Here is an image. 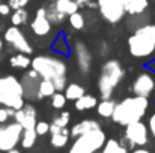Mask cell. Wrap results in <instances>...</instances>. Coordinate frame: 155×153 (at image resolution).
Masks as SVG:
<instances>
[{
    "instance_id": "6da1fadb",
    "label": "cell",
    "mask_w": 155,
    "mask_h": 153,
    "mask_svg": "<svg viewBox=\"0 0 155 153\" xmlns=\"http://www.w3.org/2000/svg\"><path fill=\"white\" fill-rule=\"evenodd\" d=\"M32 68L41 75V78L53 81L57 92H63L68 86V66L62 59L54 56H38L32 59Z\"/></svg>"
},
{
    "instance_id": "7a4b0ae2",
    "label": "cell",
    "mask_w": 155,
    "mask_h": 153,
    "mask_svg": "<svg viewBox=\"0 0 155 153\" xmlns=\"http://www.w3.org/2000/svg\"><path fill=\"white\" fill-rule=\"evenodd\" d=\"M149 108V101L145 96H128L124 98L120 102L116 104L114 113L111 116V120L120 126H127L130 123L139 122L145 117L146 111Z\"/></svg>"
},
{
    "instance_id": "3957f363",
    "label": "cell",
    "mask_w": 155,
    "mask_h": 153,
    "mask_svg": "<svg viewBox=\"0 0 155 153\" xmlns=\"http://www.w3.org/2000/svg\"><path fill=\"white\" fill-rule=\"evenodd\" d=\"M128 51L136 59H148L155 53V24L137 27L128 38Z\"/></svg>"
},
{
    "instance_id": "277c9868",
    "label": "cell",
    "mask_w": 155,
    "mask_h": 153,
    "mask_svg": "<svg viewBox=\"0 0 155 153\" xmlns=\"http://www.w3.org/2000/svg\"><path fill=\"white\" fill-rule=\"evenodd\" d=\"M124 77H125V69L120 65V62L114 59L105 60L104 65L101 66V72H100L98 83H97L100 96L103 99L111 98L113 92L116 90L119 83L124 80Z\"/></svg>"
},
{
    "instance_id": "5b68a950",
    "label": "cell",
    "mask_w": 155,
    "mask_h": 153,
    "mask_svg": "<svg viewBox=\"0 0 155 153\" xmlns=\"http://www.w3.org/2000/svg\"><path fill=\"white\" fill-rule=\"evenodd\" d=\"M21 80L14 75L0 77V105L20 110L26 104Z\"/></svg>"
},
{
    "instance_id": "8992f818",
    "label": "cell",
    "mask_w": 155,
    "mask_h": 153,
    "mask_svg": "<svg viewBox=\"0 0 155 153\" xmlns=\"http://www.w3.org/2000/svg\"><path fill=\"white\" fill-rule=\"evenodd\" d=\"M105 141H107V135L103 131V128L95 129L74 138V143L71 144L68 153H97L103 149Z\"/></svg>"
},
{
    "instance_id": "52a82bcc",
    "label": "cell",
    "mask_w": 155,
    "mask_h": 153,
    "mask_svg": "<svg viewBox=\"0 0 155 153\" xmlns=\"http://www.w3.org/2000/svg\"><path fill=\"white\" fill-rule=\"evenodd\" d=\"M149 143V128L142 120L130 123L125 126L124 132V144L128 146V149L143 147Z\"/></svg>"
},
{
    "instance_id": "ba28073f",
    "label": "cell",
    "mask_w": 155,
    "mask_h": 153,
    "mask_svg": "<svg viewBox=\"0 0 155 153\" xmlns=\"http://www.w3.org/2000/svg\"><path fill=\"white\" fill-rule=\"evenodd\" d=\"M23 131V126L15 120L0 125V152L6 153L17 147L21 141Z\"/></svg>"
},
{
    "instance_id": "9c48e42d",
    "label": "cell",
    "mask_w": 155,
    "mask_h": 153,
    "mask_svg": "<svg viewBox=\"0 0 155 153\" xmlns=\"http://www.w3.org/2000/svg\"><path fill=\"white\" fill-rule=\"evenodd\" d=\"M100 15L108 24H117L127 14L125 3L122 0H97Z\"/></svg>"
},
{
    "instance_id": "30bf717a",
    "label": "cell",
    "mask_w": 155,
    "mask_h": 153,
    "mask_svg": "<svg viewBox=\"0 0 155 153\" xmlns=\"http://www.w3.org/2000/svg\"><path fill=\"white\" fill-rule=\"evenodd\" d=\"M3 39L6 44H9L14 50H17L18 53H24L27 56H30L33 53V47L29 42V39L24 36L23 30L18 26H11L5 30Z\"/></svg>"
},
{
    "instance_id": "8fae6325",
    "label": "cell",
    "mask_w": 155,
    "mask_h": 153,
    "mask_svg": "<svg viewBox=\"0 0 155 153\" xmlns=\"http://www.w3.org/2000/svg\"><path fill=\"white\" fill-rule=\"evenodd\" d=\"M41 75L32 68V69H26V72L21 77V84H23V90H24V98L27 101H33L38 99V89H39V83H41Z\"/></svg>"
},
{
    "instance_id": "7c38bea8",
    "label": "cell",
    "mask_w": 155,
    "mask_h": 153,
    "mask_svg": "<svg viewBox=\"0 0 155 153\" xmlns=\"http://www.w3.org/2000/svg\"><path fill=\"white\" fill-rule=\"evenodd\" d=\"M74 50V56H75V62H77V66H78V71L83 74V75H87L92 69V62H94V57H92V53L89 50V47L81 42V41H77L72 47Z\"/></svg>"
},
{
    "instance_id": "4fadbf2b",
    "label": "cell",
    "mask_w": 155,
    "mask_h": 153,
    "mask_svg": "<svg viewBox=\"0 0 155 153\" xmlns=\"http://www.w3.org/2000/svg\"><path fill=\"white\" fill-rule=\"evenodd\" d=\"M14 120L18 122L23 129H35L38 123V110L33 104H24L23 108L15 111Z\"/></svg>"
},
{
    "instance_id": "5bb4252c",
    "label": "cell",
    "mask_w": 155,
    "mask_h": 153,
    "mask_svg": "<svg viewBox=\"0 0 155 153\" xmlns=\"http://www.w3.org/2000/svg\"><path fill=\"white\" fill-rule=\"evenodd\" d=\"M131 90L134 95L137 96H145L148 98L149 95H152V92L155 90V78L149 74V72H142L136 77Z\"/></svg>"
},
{
    "instance_id": "9a60e30c",
    "label": "cell",
    "mask_w": 155,
    "mask_h": 153,
    "mask_svg": "<svg viewBox=\"0 0 155 153\" xmlns=\"http://www.w3.org/2000/svg\"><path fill=\"white\" fill-rule=\"evenodd\" d=\"M51 23L47 17V9L45 8H39L33 17V20L30 21V30L33 32V35L44 38L51 32Z\"/></svg>"
},
{
    "instance_id": "2e32d148",
    "label": "cell",
    "mask_w": 155,
    "mask_h": 153,
    "mask_svg": "<svg viewBox=\"0 0 155 153\" xmlns=\"http://www.w3.org/2000/svg\"><path fill=\"white\" fill-rule=\"evenodd\" d=\"M95 129H101V123L95 119H84V120L77 122L71 128V137L77 138V137H80L83 134H87L91 131H95Z\"/></svg>"
},
{
    "instance_id": "e0dca14e",
    "label": "cell",
    "mask_w": 155,
    "mask_h": 153,
    "mask_svg": "<svg viewBox=\"0 0 155 153\" xmlns=\"http://www.w3.org/2000/svg\"><path fill=\"white\" fill-rule=\"evenodd\" d=\"M50 144H51L54 149H63L68 141H69V137H71V129L68 128H62L60 131L57 132H53L50 134Z\"/></svg>"
},
{
    "instance_id": "ac0fdd59",
    "label": "cell",
    "mask_w": 155,
    "mask_h": 153,
    "mask_svg": "<svg viewBox=\"0 0 155 153\" xmlns=\"http://www.w3.org/2000/svg\"><path fill=\"white\" fill-rule=\"evenodd\" d=\"M97 105H98L97 96L87 95V93H84L81 98H78L77 101L74 102V107H75L77 111H89L92 108H97Z\"/></svg>"
},
{
    "instance_id": "d6986e66",
    "label": "cell",
    "mask_w": 155,
    "mask_h": 153,
    "mask_svg": "<svg viewBox=\"0 0 155 153\" xmlns=\"http://www.w3.org/2000/svg\"><path fill=\"white\" fill-rule=\"evenodd\" d=\"M101 153H130L128 146L116 138H107L105 144L101 149Z\"/></svg>"
},
{
    "instance_id": "ffe728a7",
    "label": "cell",
    "mask_w": 155,
    "mask_h": 153,
    "mask_svg": "<svg viewBox=\"0 0 155 153\" xmlns=\"http://www.w3.org/2000/svg\"><path fill=\"white\" fill-rule=\"evenodd\" d=\"M116 104L111 98H107V99H103L101 102H98L97 105V113L100 117L103 119H111L113 113H114V108H116Z\"/></svg>"
},
{
    "instance_id": "44dd1931",
    "label": "cell",
    "mask_w": 155,
    "mask_h": 153,
    "mask_svg": "<svg viewBox=\"0 0 155 153\" xmlns=\"http://www.w3.org/2000/svg\"><path fill=\"white\" fill-rule=\"evenodd\" d=\"M149 6V0H130L125 8H127V14L136 17V15H142Z\"/></svg>"
},
{
    "instance_id": "7402d4cb",
    "label": "cell",
    "mask_w": 155,
    "mask_h": 153,
    "mask_svg": "<svg viewBox=\"0 0 155 153\" xmlns=\"http://www.w3.org/2000/svg\"><path fill=\"white\" fill-rule=\"evenodd\" d=\"M63 93H65V96H66L68 101L75 102L78 98H81V96L86 93V90H84V87H83L81 84H78V83H69V84L65 87Z\"/></svg>"
},
{
    "instance_id": "603a6c76",
    "label": "cell",
    "mask_w": 155,
    "mask_h": 153,
    "mask_svg": "<svg viewBox=\"0 0 155 153\" xmlns=\"http://www.w3.org/2000/svg\"><path fill=\"white\" fill-rule=\"evenodd\" d=\"M9 65L15 69H29V66H32V60L29 59L27 54L18 53L9 57Z\"/></svg>"
},
{
    "instance_id": "cb8c5ba5",
    "label": "cell",
    "mask_w": 155,
    "mask_h": 153,
    "mask_svg": "<svg viewBox=\"0 0 155 153\" xmlns=\"http://www.w3.org/2000/svg\"><path fill=\"white\" fill-rule=\"evenodd\" d=\"M53 5H54L62 14H65V15H68V17H69L71 14L80 11V5H78L75 0H56Z\"/></svg>"
},
{
    "instance_id": "d4e9b609",
    "label": "cell",
    "mask_w": 155,
    "mask_h": 153,
    "mask_svg": "<svg viewBox=\"0 0 155 153\" xmlns=\"http://www.w3.org/2000/svg\"><path fill=\"white\" fill-rule=\"evenodd\" d=\"M56 86L53 84V81L42 78L39 83V89H38V99H45V98H51L53 95L56 93Z\"/></svg>"
},
{
    "instance_id": "484cf974",
    "label": "cell",
    "mask_w": 155,
    "mask_h": 153,
    "mask_svg": "<svg viewBox=\"0 0 155 153\" xmlns=\"http://www.w3.org/2000/svg\"><path fill=\"white\" fill-rule=\"evenodd\" d=\"M38 137H39V135L36 134L35 129H24V131H23V135H21V141H20L21 147L26 149V150L32 149V147L36 144Z\"/></svg>"
},
{
    "instance_id": "4316f807",
    "label": "cell",
    "mask_w": 155,
    "mask_h": 153,
    "mask_svg": "<svg viewBox=\"0 0 155 153\" xmlns=\"http://www.w3.org/2000/svg\"><path fill=\"white\" fill-rule=\"evenodd\" d=\"M29 21V12L26 11V8H21V9H15L14 14L11 15V23L12 26H23Z\"/></svg>"
},
{
    "instance_id": "83f0119b",
    "label": "cell",
    "mask_w": 155,
    "mask_h": 153,
    "mask_svg": "<svg viewBox=\"0 0 155 153\" xmlns=\"http://www.w3.org/2000/svg\"><path fill=\"white\" fill-rule=\"evenodd\" d=\"M45 9H47V17H48V20H50L51 24H60V23L65 20V17H66L65 14H62V12L57 9L53 3L48 8H45Z\"/></svg>"
},
{
    "instance_id": "f1b7e54d",
    "label": "cell",
    "mask_w": 155,
    "mask_h": 153,
    "mask_svg": "<svg viewBox=\"0 0 155 153\" xmlns=\"http://www.w3.org/2000/svg\"><path fill=\"white\" fill-rule=\"evenodd\" d=\"M69 120H71V114H69V111L60 110V113H59V114H56V116L53 117L51 125L59 126V128H68Z\"/></svg>"
},
{
    "instance_id": "f546056e",
    "label": "cell",
    "mask_w": 155,
    "mask_h": 153,
    "mask_svg": "<svg viewBox=\"0 0 155 153\" xmlns=\"http://www.w3.org/2000/svg\"><path fill=\"white\" fill-rule=\"evenodd\" d=\"M84 17H83V14L81 12H74V14H71L69 15V26L74 29V30H81L83 27H84Z\"/></svg>"
},
{
    "instance_id": "4dcf8cb0",
    "label": "cell",
    "mask_w": 155,
    "mask_h": 153,
    "mask_svg": "<svg viewBox=\"0 0 155 153\" xmlns=\"http://www.w3.org/2000/svg\"><path fill=\"white\" fill-rule=\"evenodd\" d=\"M66 101H68V99H66L65 93L56 92V93L51 96V107L54 110H63L65 105H66Z\"/></svg>"
},
{
    "instance_id": "1f68e13d",
    "label": "cell",
    "mask_w": 155,
    "mask_h": 153,
    "mask_svg": "<svg viewBox=\"0 0 155 153\" xmlns=\"http://www.w3.org/2000/svg\"><path fill=\"white\" fill-rule=\"evenodd\" d=\"M53 50L57 51V53H63V54H68L69 53V48H68V44L65 42L63 33H59V36L56 38V41L53 44Z\"/></svg>"
},
{
    "instance_id": "d6a6232c",
    "label": "cell",
    "mask_w": 155,
    "mask_h": 153,
    "mask_svg": "<svg viewBox=\"0 0 155 153\" xmlns=\"http://www.w3.org/2000/svg\"><path fill=\"white\" fill-rule=\"evenodd\" d=\"M15 111H17V110H14V108H9V107H3V105H0V125L8 123L9 119H12V117L15 116Z\"/></svg>"
},
{
    "instance_id": "836d02e7",
    "label": "cell",
    "mask_w": 155,
    "mask_h": 153,
    "mask_svg": "<svg viewBox=\"0 0 155 153\" xmlns=\"http://www.w3.org/2000/svg\"><path fill=\"white\" fill-rule=\"evenodd\" d=\"M35 131H36V134H38L39 137L47 135V134L50 132V123H48V122H45V120H41V122H38V123H36Z\"/></svg>"
},
{
    "instance_id": "e575fe53",
    "label": "cell",
    "mask_w": 155,
    "mask_h": 153,
    "mask_svg": "<svg viewBox=\"0 0 155 153\" xmlns=\"http://www.w3.org/2000/svg\"><path fill=\"white\" fill-rule=\"evenodd\" d=\"M8 3H9V6L15 11V9L26 8V6H27V3H29V0H9Z\"/></svg>"
},
{
    "instance_id": "d590c367",
    "label": "cell",
    "mask_w": 155,
    "mask_h": 153,
    "mask_svg": "<svg viewBox=\"0 0 155 153\" xmlns=\"http://www.w3.org/2000/svg\"><path fill=\"white\" fill-rule=\"evenodd\" d=\"M148 128H149V134L154 137V140H155V113L149 117V120H148Z\"/></svg>"
},
{
    "instance_id": "8d00e7d4",
    "label": "cell",
    "mask_w": 155,
    "mask_h": 153,
    "mask_svg": "<svg viewBox=\"0 0 155 153\" xmlns=\"http://www.w3.org/2000/svg\"><path fill=\"white\" fill-rule=\"evenodd\" d=\"M11 11H12V8L9 6V3H0V15H2V17L9 15Z\"/></svg>"
},
{
    "instance_id": "74e56055",
    "label": "cell",
    "mask_w": 155,
    "mask_h": 153,
    "mask_svg": "<svg viewBox=\"0 0 155 153\" xmlns=\"http://www.w3.org/2000/svg\"><path fill=\"white\" fill-rule=\"evenodd\" d=\"M131 153H154V152L149 150V149H146V147L143 146V147H136V149H133Z\"/></svg>"
},
{
    "instance_id": "f35d334b",
    "label": "cell",
    "mask_w": 155,
    "mask_h": 153,
    "mask_svg": "<svg viewBox=\"0 0 155 153\" xmlns=\"http://www.w3.org/2000/svg\"><path fill=\"white\" fill-rule=\"evenodd\" d=\"M110 50V47H107L105 42H101V47H100V54L101 56H107V51Z\"/></svg>"
},
{
    "instance_id": "ab89813d",
    "label": "cell",
    "mask_w": 155,
    "mask_h": 153,
    "mask_svg": "<svg viewBox=\"0 0 155 153\" xmlns=\"http://www.w3.org/2000/svg\"><path fill=\"white\" fill-rule=\"evenodd\" d=\"M80 6H86L87 3H91V2H95V0H75Z\"/></svg>"
},
{
    "instance_id": "60d3db41",
    "label": "cell",
    "mask_w": 155,
    "mask_h": 153,
    "mask_svg": "<svg viewBox=\"0 0 155 153\" xmlns=\"http://www.w3.org/2000/svg\"><path fill=\"white\" fill-rule=\"evenodd\" d=\"M3 47H5V39H2V38H0V54L3 53Z\"/></svg>"
},
{
    "instance_id": "b9f144b4",
    "label": "cell",
    "mask_w": 155,
    "mask_h": 153,
    "mask_svg": "<svg viewBox=\"0 0 155 153\" xmlns=\"http://www.w3.org/2000/svg\"><path fill=\"white\" fill-rule=\"evenodd\" d=\"M6 153H21V150H18L17 147H14V149H11L9 152H6Z\"/></svg>"
},
{
    "instance_id": "7bdbcfd3",
    "label": "cell",
    "mask_w": 155,
    "mask_h": 153,
    "mask_svg": "<svg viewBox=\"0 0 155 153\" xmlns=\"http://www.w3.org/2000/svg\"><path fill=\"white\" fill-rule=\"evenodd\" d=\"M149 68H151V69H154V71H155V62H152V63L149 65Z\"/></svg>"
},
{
    "instance_id": "ee69618b",
    "label": "cell",
    "mask_w": 155,
    "mask_h": 153,
    "mask_svg": "<svg viewBox=\"0 0 155 153\" xmlns=\"http://www.w3.org/2000/svg\"><path fill=\"white\" fill-rule=\"evenodd\" d=\"M122 2H124V3H125V5H127V3H128V2H130V0H122Z\"/></svg>"
},
{
    "instance_id": "f6af8a7d",
    "label": "cell",
    "mask_w": 155,
    "mask_h": 153,
    "mask_svg": "<svg viewBox=\"0 0 155 153\" xmlns=\"http://www.w3.org/2000/svg\"><path fill=\"white\" fill-rule=\"evenodd\" d=\"M97 153H101V150H100V152H97Z\"/></svg>"
},
{
    "instance_id": "bcb514c9",
    "label": "cell",
    "mask_w": 155,
    "mask_h": 153,
    "mask_svg": "<svg viewBox=\"0 0 155 153\" xmlns=\"http://www.w3.org/2000/svg\"><path fill=\"white\" fill-rule=\"evenodd\" d=\"M0 153H3V152H0Z\"/></svg>"
}]
</instances>
